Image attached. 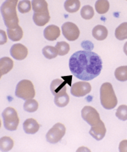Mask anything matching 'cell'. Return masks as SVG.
I'll list each match as a JSON object with an SVG mask.
<instances>
[{"label":"cell","mask_w":127,"mask_h":152,"mask_svg":"<svg viewBox=\"0 0 127 152\" xmlns=\"http://www.w3.org/2000/svg\"><path fill=\"white\" fill-rule=\"evenodd\" d=\"M72 75L84 81H89L99 75L103 63L97 53L92 51H78L72 55L69 61Z\"/></svg>","instance_id":"cell-1"},{"label":"cell","mask_w":127,"mask_h":152,"mask_svg":"<svg viewBox=\"0 0 127 152\" xmlns=\"http://www.w3.org/2000/svg\"><path fill=\"white\" fill-rule=\"evenodd\" d=\"M17 0H8L1 6V15L8 29H15L19 26V18L17 16Z\"/></svg>","instance_id":"cell-2"},{"label":"cell","mask_w":127,"mask_h":152,"mask_svg":"<svg viewBox=\"0 0 127 152\" xmlns=\"http://www.w3.org/2000/svg\"><path fill=\"white\" fill-rule=\"evenodd\" d=\"M100 101L102 106L107 110L114 109L118 103V100L110 83H104L100 88Z\"/></svg>","instance_id":"cell-3"},{"label":"cell","mask_w":127,"mask_h":152,"mask_svg":"<svg viewBox=\"0 0 127 152\" xmlns=\"http://www.w3.org/2000/svg\"><path fill=\"white\" fill-rule=\"evenodd\" d=\"M35 88L32 82L28 80H23L17 85L15 89V96L25 101L33 99L35 96Z\"/></svg>","instance_id":"cell-4"},{"label":"cell","mask_w":127,"mask_h":152,"mask_svg":"<svg viewBox=\"0 0 127 152\" xmlns=\"http://www.w3.org/2000/svg\"><path fill=\"white\" fill-rule=\"evenodd\" d=\"M4 120V126L7 130L15 131L18 128L20 118L15 109L13 107H7L2 113Z\"/></svg>","instance_id":"cell-5"},{"label":"cell","mask_w":127,"mask_h":152,"mask_svg":"<svg viewBox=\"0 0 127 152\" xmlns=\"http://www.w3.org/2000/svg\"><path fill=\"white\" fill-rule=\"evenodd\" d=\"M72 83V76H63L59 79L54 80L51 86H50V90L52 94L55 96L58 95H61L64 93H66V85L69 86H71Z\"/></svg>","instance_id":"cell-6"},{"label":"cell","mask_w":127,"mask_h":152,"mask_svg":"<svg viewBox=\"0 0 127 152\" xmlns=\"http://www.w3.org/2000/svg\"><path fill=\"white\" fill-rule=\"evenodd\" d=\"M66 132L65 125L60 123H58L51 128L48 134H46V140L50 144H56L62 140Z\"/></svg>","instance_id":"cell-7"},{"label":"cell","mask_w":127,"mask_h":152,"mask_svg":"<svg viewBox=\"0 0 127 152\" xmlns=\"http://www.w3.org/2000/svg\"><path fill=\"white\" fill-rule=\"evenodd\" d=\"M81 117L89 125H91V127L98 124L102 121L100 119L99 113H98V111L90 106L83 107L81 110Z\"/></svg>","instance_id":"cell-8"},{"label":"cell","mask_w":127,"mask_h":152,"mask_svg":"<svg viewBox=\"0 0 127 152\" xmlns=\"http://www.w3.org/2000/svg\"><path fill=\"white\" fill-rule=\"evenodd\" d=\"M62 32L64 37L66 38L68 41H76L79 38L80 36V30L78 26L72 23V22H65L63 26H62Z\"/></svg>","instance_id":"cell-9"},{"label":"cell","mask_w":127,"mask_h":152,"mask_svg":"<svg viewBox=\"0 0 127 152\" xmlns=\"http://www.w3.org/2000/svg\"><path fill=\"white\" fill-rule=\"evenodd\" d=\"M92 86L87 81L76 82L73 84L70 90V93L73 95V96L76 97H82L87 96V94L91 92Z\"/></svg>","instance_id":"cell-10"},{"label":"cell","mask_w":127,"mask_h":152,"mask_svg":"<svg viewBox=\"0 0 127 152\" xmlns=\"http://www.w3.org/2000/svg\"><path fill=\"white\" fill-rule=\"evenodd\" d=\"M10 54L16 60L25 59L28 55V49L21 43L13 45L10 48Z\"/></svg>","instance_id":"cell-11"},{"label":"cell","mask_w":127,"mask_h":152,"mask_svg":"<svg viewBox=\"0 0 127 152\" xmlns=\"http://www.w3.org/2000/svg\"><path fill=\"white\" fill-rule=\"evenodd\" d=\"M89 134L93 137L96 140H102L106 134V128L103 121H101L98 124L92 126L89 131Z\"/></svg>","instance_id":"cell-12"},{"label":"cell","mask_w":127,"mask_h":152,"mask_svg":"<svg viewBox=\"0 0 127 152\" xmlns=\"http://www.w3.org/2000/svg\"><path fill=\"white\" fill-rule=\"evenodd\" d=\"M43 35H44V37L48 41H50V42L55 41L56 39H58L60 36V29L57 26L51 25V26H48V27H46V29H44Z\"/></svg>","instance_id":"cell-13"},{"label":"cell","mask_w":127,"mask_h":152,"mask_svg":"<svg viewBox=\"0 0 127 152\" xmlns=\"http://www.w3.org/2000/svg\"><path fill=\"white\" fill-rule=\"evenodd\" d=\"M23 129L24 131L28 134H34L39 130L40 124L34 118H29L24 122Z\"/></svg>","instance_id":"cell-14"},{"label":"cell","mask_w":127,"mask_h":152,"mask_svg":"<svg viewBox=\"0 0 127 152\" xmlns=\"http://www.w3.org/2000/svg\"><path fill=\"white\" fill-rule=\"evenodd\" d=\"M14 66V62L10 58L4 57L2 58L0 60V76L6 75L13 69Z\"/></svg>","instance_id":"cell-15"},{"label":"cell","mask_w":127,"mask_h":152,"mask_svg":"<svg viewBox=\"0 0 127 152\" xmlns=\"http://www.w3.org/2000/svg\"><path fill=\"white\" fill-rule=\"evenodd\" d=\"M33 20L35 24L38 26H43L50 20L49 12L45 13H34Z\"/></svg>","instance_id":"cell-16"},{"label":"cell","mask_w":127,"mask_h":152,"mask_svg":"<svg viewBox=\"0 0 127 152\" xmlns=\"http://www.w3.org/2000/svg\"><path fill=\"white\" fill-rule=\"evenodd\" d=\"M108 29L104 26H96L92 30V36L95 39L98 41H103L105 40L108 37Z\"/></svg>","instance_id":"cell-17"},{"label":"cell","mask_w":127,"mask_h":152,"mask_svg":"<svg viewBox=\"0 0 127 152\" xmlns=\"http://www.w3.org/2000/svg\"><path fill=\"white\" fill-rule=\"evenodd\" d=\"M34 13H45L48 12V3L45 0H33L32 3Z\"/></svg>","instance_id":"cell-18"},{"label":"cell","mask_w":127,"mask_h":152,"mask_svg":"<svg viewBox=\"0 0 127 152\" xmlns=\"http://www.w3.org/2000/svg\"><path fill=\"white\" fill-rule=\"evenodd\" d=\"M7 34L9 38L13 42H19L23 37V31L21 26L15 29H8Z\"/></svg>","instance_id":"cell-19"},{"label":"cell","mask_w":127,"mask_h":152,"mask_svg":"<svg viewBox=\"0 0 127 152\" xmlns=\"http://www.w3.org/2000/svg\"><path fill=\"white\" fill-rule=\"evenodd\" d=\"M81 2L79 0H67L65 2V9L69 13H76L80 10Z\"/></svg>","instance_id":"cell-20"},{"label":"cell","mask_w":127,"mask_h":152,"mask_svg":"<svg viewBox=\"0 0 127 152\" xmlns=\"http://www.w3.org/2000/svg\"><path fill=\"white\" fill-rule=\"evenodd\" d=\"M0 147L2 151H10L14 147V140L10 137L4 136L0 140Z\"/></svg>","instance_id":"cell-21"},{"label":"cell","mask_w":127,"mask_h":152,"mask_svg":"<svg viewBox=\"0 0 127 152\" xmlns=\"http://www.w3.org/2000/svg\"><path fill=\"white\" fill-rule=\"evenodd\" d=\"M115 37L120 41L127 39V22L122 23L116 28Z\"/></svg>","instance_id":"cell-22"},{"label":"cell","mask_w":127,"mask_h":152,"mask_svg":"<svg viewBox=\"0 0 127 152\" xmlns=\"http://www.w3.org/2000/svg\"><path fill=\"white\" fill-rule=\"evenodd\" d=\"M95 9L100 15H104L109 10V3L107 0H98L95 4Z\"/></svg>","instance_id":"cell-23"},{"label":"cell","mask_w":127,"mask_h":152,"mask_svg":"<svg viewBox=\"0 0 127 152\" xmlns=\"http://www.w3.org/2000/svg\"><path fill=\"white\" fill-rule=\"evenodd\" d=\"M69 102H70V96H68L67 92L54 96V103L56 106L59 107H64L67 106Z\"/></svg>","instance_id":"cell-24"},{"label":"cell","mask_w":127,"mask_h":152,"mask_svg":"<svg viewBox=\"0 0 127 152\" xmlns=\"http://www.w3.org/2000/svg\"><path fill=\"white\" fill-rule=\"evenodd\" d=\"M115 76L119 81H127V66H120L115 71Z\"/></svg>","instance_id":"cell-25"},{"label":"cell","mask_w":127,"mask_h":152,"mask_svg":"<svg viewBox=\"0 0 127 152\" xmlns=\"http://www.w3.org/2000/svg\"><path fill=\"white\" fill-rule=\"evenodd\" d=\"M43 54L46 58L48 59H53L55 58L58 56L59 53L57 51L55 47H52V46H47L44 48L43 49Z\"/></svg>","instance_id":"cell-26"},{"label":"cell","mask_w":127,"mask_h":152,"mask_svg":"<svg viewBox=\"0 0 127 152\" xmlns=\"http://www.w3.org/2000/svg\"><path fill=\"white\" fill-rule=\"evenodd\" d=\"M38 109V103L34 99L26 100L24 103V110L28 113H34Z\"/></svg>","instance_id":"cell-27"},{"label":"cell","mask_w":127,"mask_h":152,"mask_svg":"<svg viewBox=\"0 0 127 152\" xmlns=\"http://www.w3.org/2000/svg\"><path fill=\"white\" fill-rule=\"evenodd\" d=\"M81 15L85 20H91L94 16V10L92 6L86 5L81 10Z\"/></svg>","instance_id":"cell-28"},{"label":"cell","mask_w":127,"mask_h":152,"mask_svg":"<svg viewBox=\"0 0 127 152\" xmlns=\"http://www.w3.org/2000/svg\"><path fill=\"white\" fill-rule=\"evenodd\" d=\"M32 3L29 0H26V1H25V0L20 1L19 4H18V6H17V9L19 10V11L21 14H26V13L30 12L31 10H32Z\"/></svg>","instance_id":"cell-29"},{"label":"cell","mask_w":127,"mask_h":152,"mask_svg":"<svg viewBox=\"0 0 127 152\" xmlns=\"http://www.w3.org/2000/svg\"><path fill=\"white\" fill-rule=\"evenodd\" d=\"M55 48L59 56H65V55H66L70 52V45L67 42H57Z\"/></svg>","instance_id":"cell-30"},{"label":"cell","mask_w":127,"mask_h":152,"mask_svg":"<svg viewBox=\"0 0 127 152\" xmlns=\"http://www.w3.org/2000/svg\"><path fill=\"white\" fill-rule=\"evenodd\" d=\"M116 117L122 121H126L127 120V106L126 105H121L120 106L117 111H116Z\"/></svg>","instance_id":"cell-31"},{"label":"cell","mask_w":127,"mask_h":152,"mask_svg":"<svg viewBox=\"0 0 127 152\" xmlns=\"http://www.w3.org/2000/svg\"><path fill=\"white\" fill-rule=\"evenodd\" d=\"M119 151L120 152H127V140H124L120 143Z\"/></svg>","instance_id":"cell-32"},{"label":"cell","mask_w":127,"mask_h":152,"mask_svg":"<svg viewBox=\"0 0 127 152\" xmlns=\"http://www.w3.org/2000/svg\"><path fill=\"white\" fill-rule=\"evenodd\" d=\"M1 35H2V37H1V44H4L7 42V37H6V35L4 31H1Z\"/></svg>","instance_id":"cell-33"},{"label":"cell","mask_w":127,"mask_h":152,"mask_svg":"<svg viewBox=\"0 0 127 152\" xmlns=\"http://www.w3.org/2000/svg\"><path fill=\"white\" fill-rule=\"evenodd\" d=\"M123 49H124V53H125V54L127 56V42L125 43V45H124V48Z\"/></svg>","instance_id":"cell-34"}]
</instances>
